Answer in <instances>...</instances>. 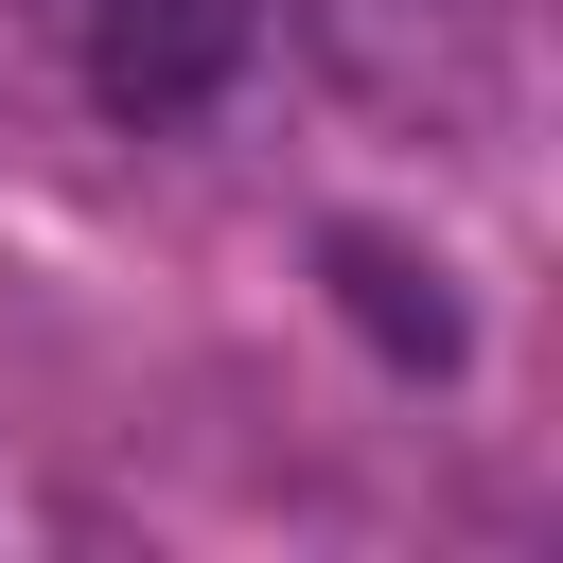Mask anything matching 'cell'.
Segmentation results:
<instances>
[{"instance_id":"6da1fadb","label":"cell","mask_w":563,"mask_h":563,"mask_svg":"<svg viewBox=\"0 0 563 563\" xmlns=\"http://www.w3.org/2000/svg\"><path fill=\"white\" fill-rule=\"evenodd\" d=\"M299 18L405 123H493V88H510V0H299Z\"/></svg>"},{"instance_id":"7a4b0ae2","label":"cell","mask_w":563,"mask_h":563,"mask_svg":"<svg viewBox=\"0 0 563 563\" xmlns=\"http://www.w3.org/2000/svg\"><path fill=\"white\" fill-rule=\"evenodd\" d=\"M246 35H264V0H70V53L123 123H194L246 70Z\"/></svg>"},{"instance_id":"3957f363","label":"cell","mask_w":563,"mask_h":563,"mask_svg":"<svg viewBox=\"0 0 563 563\" xmlns=\"http://www.w3.org/2000/svg\"><path fill=\"white\" fill-rule=\"evenodd\" d=\"M317 282H334V317H352L387 369H457V352H475V334H457V282H440L422 246H387V229H334Z\"/></svg>"}]
</instances>
